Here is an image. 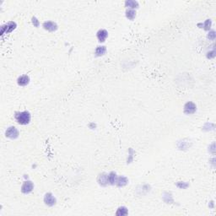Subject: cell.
I'll list each match as a JSON object with an SVG mask.
<instances>
[{
  "mask_svg": "<svg viewBox=\"0 0 216 216\" xmlns=\"http://www.w3.org/2000/svg\"><path fill=\"white\" fill-rule=\"evenodd\" d=\"M215 31H210L209 32H208V38L209 39V40H212V41H214L215 39Z\"/></svg>",
  "mask_w": 216,
  "mask_h": 216,
  "instance_id": "cell-18",
  "label": "cell"
},
{
  "mask_svg": "<svg viewBox=\"0 0 216 216\" xmlns=\"http://www.w3.org/2000/svg\"><path fill=\"white\" fill-rule=\"evenodd\" d=\"M182 183V182H181ZM188 183H185V182H182V186H179L178 188H188Z\"/></svg>",
  "mask_w": 216,
  "mask_h": 216,
  "instance_id": "cell-21",
  "label": "cell"
},
{
  "mask_svg": "<svg viewBox=\"0 0 216 216\" xmlns=\"http://www.w3.org/2000/svg\"><path fill=\"white\" fill-rule=\"evenodd\" d=\"M211 25H212V21L211 19H206V21L204 22V24L203 25V27L204 30L206 31H209L210 27H211Z\"/></svg>",
  "mask_w": 216,
  "mask_h": 216,
  "instance_id": "cell-17",
  "label": "cell"
},
{
  "mask_svg": "<svg viewBox=\"0 0 216 216\" xmlns=\"http://www.w3.org/2000/svg\"><path fill=\"white\" fill-rule=\"evenodd\" d=\"M30 77L27 74L19 76L17 79V84L19 86H26L30 83Z\"/></svg>",
  "mask_w": 216,
  "mask_h": 216,
  "instance_id": "cell-10",
  "label": "cell"
},
{
  "mask_svg": "<svg viewBox=\"0 0 216 216\" xmlns=\"http://www.w3.org/2000/svg\"><path fill=\"white\" fill-rule=\"evenodd\" d=\"M128 182V180L127 177L125 176H117V182H116V185L117 187H124L125 185H127Z\"/></svg>",
  "mask_w": 216,
  "mask_h": 216,
  "instance_id": "cell-12",
  "label": "cell"
},
{
  "mask_svg": "<svg viewBox=\"0 0 216 216\" xmlns=\"http://www.w3.org/2000/svg\"><path fill=\"white\" fill-rule=\"evenodd\" d=\"M34 189V184L31 181H25L21 186V192L24 194H29Z\"/></svg>",
  "mask_w": 216,
  "mask_h": 216,
  "instance_id": "cell-5",
  "label": "cell"
},
{
  "mask_svg": "<svg viewBox=\"0 0 216 216\" xmlns=\"http://www.w3.org/2000/svg\"><path fill=\"white\" fill-rule=\"evenodd\" d=\"M44 203H45L46 205H47L49 207H52V206H54L56 204L57 200H56V198L53 196L52 193L47 192L44 196Z\"/></svg>",
  "mask_w": 216,
  "mask_h": 216,
  "instance_id": "cell-4",
  "label": "cell"
},
{
  "mask_svg": "<svg viewBox=\"0 0 216 216\" xmlns=\"http://www.w3.org/2000/svg\"><path fill=\"white\" fill-rule=\"evenodd\" d=\"M42 27H43L45 30H47V31H50V32H53V31H56L58 28V25L53 22V21H45L42 25Z\"/></svg>",
  "mask_w": 216,
  "mask_h": 216,
  "instance_id": "cell-7",
  "label": "cell"
},
{
  "mask_svg": "<svg viewBox=\"0 0 216 216\" xmlns=\"http://www.w3.org/2000/svg\"><path fill=\"white\" fill-rule=\"evenodd\" d=\"M126 17L130 20H133L136 17V11L134 9H128L126 11Z\"/></svg>",
  "mask_w": 216,
  "mask_h": 216,
  "instance_id": "cell-15",
  "label": "cell"
},
{
  "mask_svg": "<svg viewBox=\"0 0 216 216\" xmlns=\"http://www.w3.org/2000/svg\"><path fill=\"white\" fill-rule=\"evenodd\" d=\"M17 27V25L15 22L14 21H9L8 22L6 25L4 26H2V28H1V34L3 35L5 33H10L12 32L13 31H15Z\"/></svg>",
  "mask_w": 216,
  "mask_h": 216,
  "instance_id": "cell-3",
  "label": "cell"
},
{
  "mask_svg": "<svg viewBox=\"0 0 216 216\" xmlns=\"http://www.w3.org/2000/svg\"><path fill=\"white\" fill-rule=\"evenodd\" d=\"M183 111H184L185 114H188V115L193 114V113H196V111H197V106L193 102H192V101H188V102L185 104Z\"/></svg>",
  "mask_w": 216,
  "mask_h": 216,
  "instance_id": "cell-6",
  "label": "cell"
},
{
  "mask_svg": "<svg viewBox=\"0 0 216 216\" xmlns=\"http://www.w3.org/2000/svg\"><path fill=\"white\" fill-rule=\"evenodd\" d=\"M97 182L101 185V186H106L109 184V181H108V174L106 173H102L100 174L98 178H97Z\"/></svg>",
  "mask_w": 216,
  "mask_h": 216,
  "instance_id": "cell-9",
  "label": "cell"
},
{
  "mask_svg": "<svg viewBox=\"0 0 216 216\" xmlns=\"http://www.w3.org/2000/svg\"><path fill=\"white\" fill-rule=\"evenodd\" d=\"M117 173L112 172L108 174V181H109V184L111 185H115L116 182H117Z\"/></svg>",
  "mask_w": 216,
  "mask_h": 216,
  "instance_id": "cell-14",
  "label": "cell"
},
{
  "mask_svg": "<svg viewBox=\"0 0 216 216\" xmlns=\"http://www.w3.org/2000/svg\"><path fill=\"white\" fill-rule=\"evenodd\" d=\"M19 135V130L15 126H10L5 130V136L10 139H16Z\"/></svg>",
  "mask_w": 216,
  "mask_h": 216,
  "instance_id": "cell-2",
  "label": "cell"
},
{
  "mask_svg": "<svg viewBox=\"0 0 216 216\" xmlns=\"http://www.w3.org/2000/svg\"><path fill=\"white\" fill-rule=\"evenodd\" d=\"M15 119L20 125H27L31 122V115L28 111L18 112L15 114Z\"/></svg>",
  "mask_w": 216,
  "mask_h": 216,
  "instance_id": "cell-1",
  "label": "cell"
},
{
  "mask_svg": "<svg viewBox=\"0 0 216 216\" xmlns=\"http://www.w3.org/2000/svg\"><path fill=\"white\" fill-rule=\"evenodd\" d=\"M31 21H32V24H33V26H34L35 27H39V26H40V22H39V20H38L36 18L32 17Z\"/></svg>",
  "mask_w": 216,
  "mask_h": 216,
  "instance_id": "cell-19",
  "label": "cell"
},
{
  "mask_svg": "<svg viewBox=\"0 0 216 216\" xmlns=\"http://www.w3.org/2000/svg\"><path fill=\"white\" fill-rule=\"evenodd\" d=\"M96 36H97L98 41H99L101 43H102V42H106L107 36H108V32H107V31L105 30V29H101V30H99V31H97Z\"/></svg>",
  "mask_w": 216,
  "mask_h": 216,
  "instance_id": "cell-8",
  "label": "cell"
},
{
  "mask_svg": "<svg viewBox=\"0 0 216 216\" xmlns=\"http://www.w3.org/2000/svg\"><path fill=\"white\" fill-rule=\"evenodd\" d=\"M215 50L212 51V52H208L207 54L208 58H215Z\"/></svg>",
  "mask_w": 216,
  "mask_h": 216,
  "instance_id": "cell-20",
  "label": "cell"
},
{
  "mask_svg": "<svg viewBox=\"0 0 216 216\" xmlns=\"http://www.w3.org/2000/svg\"><path fill=\"white\" fill-rule=\"evenodd\" d=\"M125 6L129 8L130 9H135L138 8V3L137 1H133V0H127L125 2Z\"/></svg>",
  "mask_w": 216,
  "mask_h": 216,
  "instance_id": "cell-13",
  "label": "cell"
},
{
  "mask_svg": "<svg viewBox=\"0 0 216 216\" xmlns=\"http://www.w3.org/2000/svg\"><path fill=\"white\" fill-rule=\"evenodd\" d=\"M106 47L105 46H98L95 48V54L96 57H101L106 54Z\"/></svg>",
  "mask_w": 216,
  "mask_h": 216,
  "instance_id": "cell-11",
  "label": "cell"
},
{
  "mask_svg": "<svg viewBox=\"0 0 216 216\" xmlns=\"http://www.w3.org/2000/svg\"><path fill=\"white\" fill-rule=\"evenodd\" d=\"M128 214V208L124 206H122L117 208V212H116V215H127Z\"/></svg>",
  "mask_w": 216,
  "mask_h": 216,
  "instance_id": "cell-16",
  "label": "cell"
}]
</instances>
